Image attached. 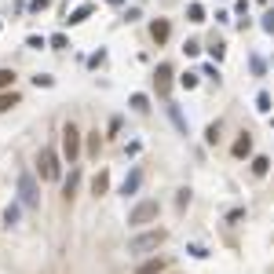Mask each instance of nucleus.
<instances>
[{"label": "nucleus", "mask_w": 274, "mask_h": 274, "mask_svg": "<svg viewBox=\"0 0 274 274\" xmlns=\"http://www.w3.org/2000/svg\"><path fill=\"white\" fill-rule=\"evenodd\" d=\"M197 51H201V44H197V40H187V44H183V55H197Z\"/></svg>", "instance_id": "473e14b6"}, {"label": "nucleus", "mask_w": 274, "mask_h": 274, "mask_svg": "<svg viewBox=\"0 0 274 274\" xmlns=\"http://www.w3.org/2000/svg\"><path fill=\"white\" fill-rule=\"evenodd\" d=\"M77 179H81V172H70V179L63 183V197H66V201L73 197V190H77Z\"/></svg>", "instance_id": "a211bd4d"}, {"label": "nucleus", "mask_w": 274, "mask_h": 274, "mask_svg": "<svg viewBox=\"0 0 274 274\" xmlns=\"http://www.w3.org/2000/svg\"><path fill=\"white\" fill-rule=\"evenodd\" d=\"M139 187H143V169L135 165V169L125 176V183H121V194H125V197H135V194H139Z\"/></svg>", "instance_id": "0eeeda50"}, {"label": "nucleus", "mask_w": 274, "mask_h": 274, "mask_svg": "<svg viewBox=\"0 0 274 274\" xmlns=\"http://www.w3.org/2000/svg\"><path fill=\"white\" fill-rule=\"evenodd\" d=\"M187 252L194 256V260H208V249L205 245H187Z\"/></svg>", "instance_id": "bb28decb"}, {"label": "nucleus", "mask_w": 274, "mask_h": 274, "mask_svg": "<svg viewBox=\"0 0 274 274\" xmlns=\"http://www.w3.org/2000/svg\"><path fill=\"white\" fill-rule=\"evenodd\" d=\"M187 22H205V4H187Z\"/></svg>", "instance_id": "dca6fc26"}, {"label": "nucleus", "mask_w": 274, "mask_h": 274, "mask_svg": "<svg viewBox=\"0 0 274 274\" xmlns=\"http://www.w3.org/2000/svg\"><path fill=\"white\" fill-rule=\"evenodd\" d=\"M106 4H114V8H117V4H125V0H106Z\"/></svg>", "instance_id": "4c0bfd02"}, {"label": "nucleus", "mask_w": 274, "mask_h": 274, "mask_svg": "<svg viewBox=\"0 0 274 274\" xmlns=\"http://www.w3.org/2000/svg\"><path fill=\"white\" fill-rule=\"evenodd\" d=\"M165 238H169V231H161V227H157V231H146V234H135V238L128 241V252H132V256H143V252H150V249H157Z\"/></svg>", "instance_id": "f03ea898"}, {"label": "nucleus", "mask_w": 274, "mask_h": 274, "mask_svg": "<svg viewBox=\"0 0 274 274\" xmlns=\"http://www.w3.org/2000/svg\"><path fill=\"white\" fill-rule=\"evenodd\" d=\"M234 11L241 15V19H249V0H238V4H234Z\"/></svg>", "instance_id": "c9c22d12"}, {"label": "nucleus", "mask_w": 274, "mask_h": 274, "mask_svg": "<svg viewBox=\"0 0 274 274\" xmlns=\"http://www.w3.org/2000/svg\"><path fill=\"white\" fill-rule=\"evenodd\" d=\"M208 55H212V59H216V63H220V59L227 55V44H223V40H216V37H212V44H208Z\"/></svg>", "instance_id": "6ab92c4d"}, {"label": "nucleus", "mask_w": 274, "mask_h": 274, "mask_svg": "<svg viewBox=\"0 0 274 274\" xmlns=\"http://www.w3.org/2000/svg\"><path fill=\"white\" fill-rule=\"evenodd\" d=\"M91 11H95V4H81V8H73V11H70V19H66V22H70V26H81V22H88V15H91Z\"/></svg>", "instance_id": "ddd939ff"}, {"label": "nucleus", "mask_w": 274, "mask_h": 274, "mask_svg": "<svg viewBox=\"0 0 274 274\" xmlns=\"http://www.w3.org/2000/svg\"><path fill=\"white\" fill-rule=\"evenodd\" d=\"M150 37H154V44L161 48V44L172 37V22L169 19H154V22H150Z\"/></svg>", "instance_id": "6e6552de"}, {"label": "nucleus", "mask_w": 274, "mask_h": 274, "mask_svg": "<svg viewBox=\"0 0 274 274\" xmlns=\"http://www.w3.org/2000/svg\"><path fill=\"white\" fill-rule=\"evenodd\" d=\"M205 143H208V146H216V143H220V121L205 128Z\"/></svg>", "instance_id": "412c9836"}, {"label": "nucleus", "mask_w": 274, "mask_h": 274, "mask_svg": "<svg viewBox=\"0 0 274 274\" xmlns=\"http://www.w3.org/2000/svg\"><path fill=\"white\" fill-rule=\"evenodd\" d=\"M15 106H19V91H15V88H4V91H0V114L15 110Z\"/></svg>", "instance_id": "f8f14e48"}, {"label": "nucleus", "mask_w": 274, "mask_h": 274, "mask_svg": "<svg viewBox=\"0 0 274 274\" xmlns=\"http://www.w3.org/2000/svg\"><path fill=\"white\" fill-rule=\"evenodd\" d=\"M26 44H29V48H37V51H40L44 44H48V37H37V33H33V37H26Z\"/></svg>", "instance_id": "c85d7f7f"}, {"label": "nucleus", "mask_w": 274, "mask_h": 274, "mask_svg": "<svg viewBox=\"0 0 274 274\" xmlns=\"http://www.w3.org/2000/svg\"><path fill=\"white\" fill-rule=\"evenodd\" d=\"M128 106H132L135 114H146V110H150V95H143V91H135V95L128 99Z\"/></svg>", "instance_id": "4468645a"}, {"label": "nucleus", "mask_w": 274, "mask_h": 274, "mask_svg": "<svg viewBox=\"0 0 274 274\" xmlns=\"http://www.w3.org/2000/svg\"><path fill=\"white\" fill-rule=\"evenodd\" d=\"M157 212H161V205L154 201V197H146V201H139V205L128 212V227H146V223H154Z\"/></svg>", "instance_id": "7ed1b4c3"}, {"label": "nucleus", "mask_w": 274, "mask_h": 274, "mask_svg": "<svg viewBox=\"0 0 274 274\" xmlns=\"http://www.w3.org/2000/svg\"><path fill=\"white\" fill-rule=\"evenodd\" d=\"M260 26H263V33H274V11L263 15V22H260Z\"/></svg>", "instance_id": "7c9ffc66"}, {"label": "nucleus", "mask_w": 274, "mask_h": 274, "mask_svg": "<svg viewBox=\"0 0 274 274\" xmlns=\"http://www.w3.org/2000/svg\"><path fill=\"white\" fill-rule=\"evenodd\" d=\"M99 146H102V135L99 132H88V154H99Z\"/></svg>", "instance_id": "b1692460"}, {"label": "nucleus", "mask_w": 274, "mask_h": 274, "mask_svg": "<svg viewBox=\"0 0 274 274\" xmlns=\"http://www.w3.org/2000/svg\"><path fill=\"white\" fill-rule=\"evenodd\" d=\"M260 4H267V0H260Z\"/></svg>", "instance_id": "58836bf2"}, {"label": "nucleus", "mask_w": 274, "mask_h": 274, "mask_svg": "<svg viewBox=\"0 0 274 274\" xmlns=\"http://www.w3.org/2000/svg\"><path fill=\"white\" fill-rule=\"evenodd\" d=\"M48 44H51L55 51H66V48H70V40H66V33H51V37H48Z\"/></svg>", "instance_id": "aec40b11"}, {"label": "nucleus", "mask_w": 274, "mask_h": 274, "mask_svg": "<svg viewBox=\"0 0 274 274\" xmlns=\"http://www.w3.org/2000/svg\"><path fill=\"white\" fill-rule=\"evenodd\" d=\"M249 63H252V73H256V77H263V59H260V55H252Z\"/></svg>", "instance_id": "2f4dec72"}, {"label": "nucleus", "mask_w": 274, "mask_h": 274, "mask_svg": "<svg viewBox=\"0 0 274 274\" xmlns=\"http://www.w3.org/2000/svg\"><path fill=\"white\" fill-rule=\"evenodd\" d=\"M201 73H205V77H212V81H216V84H220V81H223V77H220V70H216V66H205V70H201Z\"/></svg>", "instance_id": "e433bc0d"}, {"label": "nucleus", "mask_w": 274, "mask_h": 274, "mask_svg": "<svg viewBox=\"0 0 274 274\" xmlns=\"http://www.w3.org/2000/svg\"><path fill=\"white\" fill-rule=\"evenodd\" d=\"M172 77H176L172 66H169V63H157V70H154V88H157V95H161V99L172 91Z\"/></svg>", "instance_id": "423d86ee"}, {"label": "nucleus", "mask_w": 274, "mask_h": 274, "mask_svg": "<svg viewBox=\"0 0 274 274\" xmlns=\"http://www.w3.org/2000/svg\"><path fill=\"white\" fill-rule=\"evenodd\" d=\"M37 172H40V179H48V183H59V179H63V161H59V150H55V146H40Z\"/></svg>", "instance_id": "f257e3e1"}, {"label": "nucleus", "mask_w": 274, "mask_h": 274, "mask_svg": "<svg viewBox=\"0 0 274 274\" xmlns=\"http://www.w3.org/2000/svg\"><path fill=\"white\" fill-rule=\"evenodd\" d=\"M19 223V205H8L4 208V227H15Z\"/></svg>", "instance_id": "5701e85b"}, {"label": "nucleus", "mask_w": 274, "mask_h": 274, "mask_svg": "<svg viewBox=\"0 0 274 274\" xmlns=\"http://www.w3.org/2000/svg\"><path fill=\"white\" fill-rule=\"evenodd\" d=\"M33 84H37V88H51V84H55V77H48V73H37Z\"/></svg>", "instance_id": "cd10ccee"}, {"label": "nucleus", "mask_w": 274, "mask_h": 274, "mask_svg": "<svg viewBox=\"0 0 274 274\" xmlns=\"http://www.w3.org/2000/svg\"><path fill=\"white\" fill-rule=\"evenodd\" d=\"M44 8H51V0H29V11H44Z\"/></svg>", "instance_id": "f704fd0d"}, {"label": "nucleus", "mask_w": 274, "mask_h": 274, "mask_svg": "<svg viewBox=\"0 0 274 274\" xmlns=\"http://www.w3.org/2000/svg\"><path fill=\"white\" fill-rule=\"evenodd\" d=\"M106 190H110V172H95V179H91V194H95V197H102Z\"/></svg>", "instance_id": "9b49d317"}, {"label": "nucleus", "mask_w": 274, "mask_h": 274, "mask_svg": "<svg viewBox=\"0 0 274 274\" xmlns=\"http://www.w3.org/2000/svg\"><path fill=\"white\" fill-rule=\"evenodd\" d=\"M19 197H22L26 208H37V205H40V190H37L33 172H22V176H19Z\"/></svg>", "instance_id": "39448f33"}, {"label": "nucleus", "mask_w": 274, "mask_h": 274, "mask_svg": "<svg viewBox=\"0 0 274 274\" xmlns=\"http://www.w3.org/2000/svg\"><path fill=\"white\" fill-rule=\"evenodd\" d=\"M102 63H106V51H95V55H91V59H88V66H91V70H99Z\"/></svg>", "instance_id": "c756f323"}, {"label": "nucleus", "mask_w": 274, "mask_h": 274, "mask_svg": "<svg viewBox=\"0 0 274 274\" xmlns=\"http://www.w3.org/2000/svg\"><path fill=\"white\" fill-rule=\"evenodd\" d=\"M169 117H172V125H176L183 135H187V121H183V114H179V106H176V102H169Z\"/></svg>", "instance_id": "f3484780"}, {"label": "nucleus", "mask_w": 274, "mask_h": 274, "mask_svg": "<svg viewBox=\"0 0 274 274\" xmlns=\"http://www.w3.org/2000/svg\"><path fill=\"white\" fill-rule=\"evenodd\" d=\"M197 77H201V73H183V77H179V88L194 91V88H197Z\"/></svg>", "instance_id": "4be33fe9"}, {"label": "nucleus", "mask_w": 274, "mask_h": 274, "mask_svg": "<svg viewBox=\"0 0 274 274\" xmlns=\"http://www.w3.org/2000/svg\"><path fill=\"white\" fill-rule=\"evenodd\" d=\"M256 110H260V114H270V95H267V91L256 95Z\"/></svg>", "instance_id": "393cba45"}, {"label": "nucleus", "mask_w": 274, "mask_h": 274, "mask_svg": "<svg viewBox=\"0 0 274 274\" xmlns=\"http://www.w3.org/2000/svg\"><path fill=\"white\" fill-rule=\"evenodd\" d=\"M15 84V70H0V91Z\"/></svg>", "instance_id": "a878e982"}, {"label": "nucleus", "mask_w": 274, "mask_h": 274, "mask_svg": "<svg viewBox=\"0 0 274 274\" xmlns=\"http://www.w3.org/2000/svg\"><path fill=\"white\" fill-rule=\"evenodd\" d=\"M267 172H270V157H263V154H256V157H252V176L260 179V176H267Z\"/></svg>", "instance_id": "2eb2a0df"}, {"label": "nucleus", "mask_w": 274, "mask_h": 274, "mask_svg": "<svg viewBox=\"0 0 274 274\" xmlns=\"http://www.w3.org/2000/svg\"><path fill=\"white\" fill-rule=\"evenodd\" d=\"M231 154H234L238 161L252 154V135H249V132H241V135H238V139H234V146H231Z\"/></svg>", "instance_id": "9d476101"}, {"label": "nucleus", "mask_w": 274, "mask_h": 274, "mask_svg": "<svg viewBox=\"0 0 274 274\" xmlns=\"http://www.w3.org/2000/svg\"><path fill=\"white\" fill-rule=\"evenodd\" d=\"M63 157L70 165H77V157H81V132H77V125H63Z\"/></svg>", "instance_id": "20e7f679"}, {"label": "nucleus", "mask_w": 274, "mask_h": 274, "mask_svg": "<svg viewBox=\"0 0 274 274\" xmlns=\"http://www.w3.org/2000/svg\"><path fill=\"white\" fill-rule=\"evenodd\" d=\"M165 267H169V260H165V256H154V260L135 263V270H132V274H161Z\"/></svg>", "instance_id": "1a4fd4ad"}, {"label": "nucleus", "mask_w": 274, "mask_h": 274, "mask_svg": "<svg viewBox=\"0 0 274 274\" xmlns=\"http://www.w3.org/2000/svg\"><path fill=\"white\" fill-rule=\"evenodd\" d=\"M176 205H179V208H187V205H190V190H187V187L179 190V197H176Z\"/></svg>", "instance_id": "72a5a7b5"}]
</instances>
